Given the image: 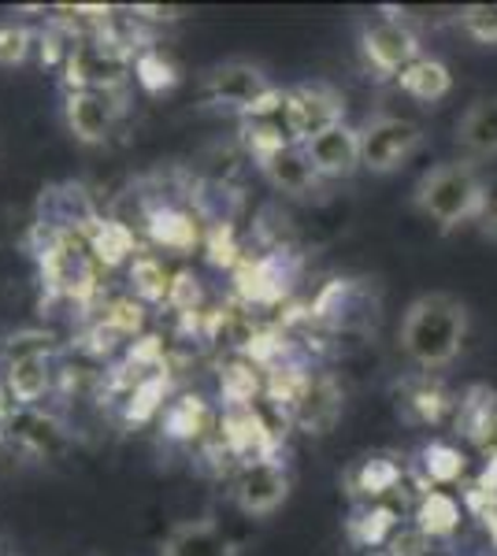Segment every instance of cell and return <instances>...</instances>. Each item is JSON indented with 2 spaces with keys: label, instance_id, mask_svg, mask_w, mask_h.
I'll return each mask as SVG.
<instances>
[{
  "label": "cell",
  "instance_id": "f1b7e54d",
  "mask_svg": "<svg viewBox=\"0 0 497 556\" xmlns=\"http://www.w3.org/2000/svg\"><path fill=\"white\" fill-rule=\"evenodd\" d=\"M423 471L435 486H446V482H457L464 475V453L449 442H431L423 450Z\"/></svg>",
  "mask_w": 497,
  "mask_h": 556
},
{
  "label": "cell",
  "instance_id": "cb8c5ba5",
  "mask_svg": "<svg viewBox=\"0 0 497 556\" xmlns=\"http://www.w3.org/2000/svg\"><path fill=\"white\" fill-rule=\"evenodd\" d=\"M134 83L146 89V93L160 97L178 86V67L171 64V56H164V49L146 45V49L134 56Z\"/></svg>",
  "mask_w": 497,
  "mask_h": 556
},
{
  "label": "cell",
  "instance_id": "d6986e66",
  "mask_svg": "<svg viewBox=\"0 0 497 556\" xmlns=\"http://www.w3.org/2000/svg\"><path fill=\"white\" fill-rule=\"evenodd\" d=\"M415 527L427 538H449L460 527V501L446 490H427L415 505Z\"/></svg>",
  "mask_w": 497,
  "mask_h": 556
},
{
  "label": "cell",
  "instance_id": "836d02e7",
  "mask_svg": "<svg viewBox=\"0 0 497 556\" xmlns=\"http://www.w3.org/2000/svg\"><path fill=\"white\" fill-rule=\"evenodd\" d=\"M431 549V538L420 531V527H397L394 538L386 542V553L390 556H427Z\"/></svg>",
  "mask_w": 497,
  "mask_h": 556
},
{
  "label": "cell",
  "instance_id": "74e56055",
  "mask_svg": "<svg viewBox=\"0 0 497 556\" xmlns=\"http://www.w3.org/2000/svg\"><path fill=\"white\" fill-rule=\"evenodd\" d=\"M0 556H4V553H0Z\"/></svg>",
  "mask_w": 497,
  "mask_h": 556
},
{
  "label": "cell",
  "instance_id": "f546056e",
  "mask_svg": "<svg viewBox=\"0 0 497 556\" xmlns=\"http://www.w3.org/2000/svg\"><path fill=\"white\" fill-rule=\"evenodd\" d=\"M34 49V34L23 23H0V67H20L26 64Z\"/></svg>",
  "mask_w": 497,
  "mask_h": 556
},
{
  "label": "cell",
  "instance_id": "484cf974",
  "mask_svg": "<svg viewBox=\"0 0 497 556\" xmlns=\"http://www.w3.org/2000/svg\"><path fill=\"white\" fill-rule=\"evenodd\" d=\"M164 556H227V545L212 523H186L167 538Z\"/></svg>",
  "mask_w": 497,
  "mask_h": 556
},
{
  "label": "cell",
  "instance_id": "52a82bcc",
  "mask_svg": "<svg viewBox=\"0 0 497 556\" xmlns=\"http://www.w3.org/2000/svg\"><path fill=\"white\" fill-rule=\"evenodd\" d=\"M286 493H290V479L275 460L246 464L234 482V501L246 516H271L286 501Z\"/></svg>",
  "mask_w": 497,
  "mask_h": 556
},
{
  "label": "cell",
  "instance_id": "4dcf8cb0",
  "mask_svg": "<svg viewBox=\"0 0 497 556\" xmlns=\"http://www.w3.org/2000/svg\"><path fill=\"white\" fill-rule=\"evenodd\" d=\"M104 323L112 330H120L123 338H134L141 327H146V304L138 298H115L104 308Z\"/></svg>",
  "mask_w": 497,
  "mask_h": 556
},
{
  "label": "cell",
  "instance_id": "30bf717a",
  "mask_svg": "<svg viewBox=\"0 0 497 556\" xmlns=\"http://www.w3.org/2000/svg\"><path fill=\"white\" fill-rule=\"evenodd\" d=\"M305 152H309L320 178H346L360 167V134L338 123V127L323 130L320 138H312Z\"/></svg>",
  "mask_w": 497,
  "mask_h": 556
},
{
  "label": "cell",
  "instance_id": "5b68a950",
  "mask_svg": "<svg viewBox=\"0 0 497 556\" xmlns=\"http://www.w3.org/2000/svg\"><path fill=\"white\" fill-rule=\"evenodd\" d=\"M220 442L227 445V453L238 456L241 464H264V460H275L278 430L268 424L264 412L257 405H238V408H223Z\"/></svg>",
  "mask_w": 497,
  "mask_h": 556
},
{
  "label": "cell",
  "instance_id": "ba28073f",
  "mask_svg": "<svg viewBox=\"0 0 497 556\" xmlns=\"http://www.w3.org/2000/svg\"><path fill=\"white\" fill-rule=\"evenodd\" d=\"M364 56L378 75H401L412 60H420V41L405 23L383 20L364 30Z\"/></svg>",
  "mask_w": 497,
  "mask_h": 556
},
{
  "label": "cell",
  "instance_id": "7c38bea8",
  "mask_svg": "<svg viewBox=\"0 0 497 556\" xmlns=\"http://www.w3.org/2000/svg\"><path fill=\"white\" fill-rule=\"evenodd\" d=\"M146 230L152 238V245L167 249V253H178L186 256L189 249L201 241V227H197V219L183 208H175V204H152L146 212Z\"/></svg>",
  "mask_w": 497,
  "mask_h": 556
},
{
  "label": "cell",
  "instance_id": "4fadbf2b",
  "mask_svg": "<svg viewBox=\"0 0 497 556\" xmlns=\"http://www.w3.org/2000/svg\"><path fill=\"white\" fill-rule=\"evenodd\" d=\"M83 238L97 260V267H120L138 256V238H134V230L123 219H94L83 230Z\"/></svg>",
  "mask_w": 497,
  "mask_h": 556
},
{
  "label": "cell",
  "instance_id": "e575fe53",
  "mask_svg": "<svg viewBox=\"0 0 497 556\" xmlns=\"http://www.w3.org/2000/svg\"><path fill=\"white\" fill-rule=\"evenodd\" d=\"M475 227L490 245H497V178H490V182L483 186V204H479Z\"/></svg>",
  "mask_w": 497,
  "mask_h": 556
},
{
  "label": "cell",
  "instance_id": "1f68e13d",
  "mask_svg": "<svg viewBox=\"0 0 497 556\" xmlns=\"http://www.w3.org/2000/svg\"><path fill=\"white\" fill-rule=\"evenodd\" d=\"M460 26L479 45H497V4H472L460 12Z\"/></svg>",
  "mask_w": 497,
  "mask_h": 556
},
{
  "label": "cell",
  "instance_id": "8d00e7d4",
  "mask_svg": "<svg viewBox=\"0 0 497 556\" xmlns=\"http://www.w3.org/2000/svg\"><path fill=\"white\" fill-rule=\"evenodd\" d=\"M486 527H490V538H494V542H497V513H494L490 519H486Z\"/></svg>",
  "mask_w": 497,
  "mask_h": 556
},
{
  "label": "cell",
  "instance_id": "d590c367",
  "mask_svg": "<svg viewBox=\"0 0 497 556\" xmlns=\"http://www.w3.org/2000/svg\"><path fill=\"white\" fill-rule=\"evenodd\" d=\"M138 12V20H152V23H171V20H178V8H152V4H141V8H134Z\"/></svg>",
  "mask_w": 497,
  "mask_h": 556
},
{
  "label": "cell",
  "instance_id": "d4e9b609",
  "mask_svg": "<svg viewBox=\"0 0 497 556\" xmlns=\"http://www.w3.org/2000/svg\"><path fill=\"white\" fill-rule=\"evenodd\" d=\"M241 146H246V152L252 156V164L264 167L290 146V138H286L278 119H246V127H241Z\"/></svg>",
  "mask_w": 497,
  "mask_h": 556
},
{
  "label": "cell",
  "instance_id": "9a60e30c",
  "mask_svg": "<svg viewBox=\"0 0 497 556\" xmlns=\"http://www.w3.org/2000/svg\"><path fill=\"white\" fill-rule=\"evenodd\" d=\"M457 141L475 160L497 156V101H475L457 123Z\"/></svg>",
  "mask_w": 497,
  "mask_h": 556
},
{
  "label": "cell",
  "instance_id": "4316f807",
  "mask_svg": "<svg viewBox=\"0 0 497 556\" xmlns=\"http://www.w3.org/2000/svg\"><path fill=\"white\" fill-rule=\"evenodd\" d=\"M131 290L141 304H160L171 293V275L164 271L157 256L138 253L131 260Z\"/></svg>",
  "mask_w": 497,
  "mask_h": 556
},
{
  "label": "cell",
  "instance_id": "2e32d148",
  "mask_svg": "<svg viewBox=\"0 0 497 556\" xmlns=\"http://www.w3.org/2000/svg\"><path fill=\"white\" fill-rule=\"evenodd\" d=\"M260 172L268 175V182L275 186L278 193H294V197L309 193L315 186V178H320L312 167V160H309V152H305V146H286L275 160H271V164L260 167Z\"/></svg>",
  "mask_w": 497,
  "mask_h": 556
},
{
  "label": "cell",
  "instance_id": "8fae6325",
  "mask_svg": "<svg viewBox=\"0 0 497 556\" xmlns=\"http://www.w3.org/2000/svg\"><path fill=\"white\" fill-rule=\"evenodd\" d=\"M294 424L305 430V434H327L334 424L341 419V390L331 375H312L305 393L294 405Z\"/></svg>",
  "mask_w": 497,
  "mask_h": 556
},
{
  "label": "cell",
  "instance_id": "d6a6232c",
  "mask_svg": "<svg viewBox=\"0 0 497 556\" xmlns=\"http://www.w3.org/2000/svg\"><path fill=\"white\" fill-rule=\"evenodd\" d=\"M167 308H175L178 316H197L201 312V282H197L194 271H178L171 278Z\"/></svg>",
  "mask_w": 497,
  "mask_h": 556
},
{
  "label": "cell",
  "instance_id": "3957f363",
  "mask_svg": "<svg viewBox=\"0 0 497 556\" xmlns=\"http://www.w3.org/2000/svg\"><path fill=\"white\" fill-rule=\"evenodd\" d=\"M341 115H346V101H341L338 89H331L323 83H305L283 97L278 123H283L290 146H309L323 130L338 127Z\"/></svg>",
  "mask_w": 497,
  "mask_h": 556
},
{
  "label": "cell",
  "instance_id": "603a6c76",
  "mask_svg": "<svg viewBox=\"0 0 497 556\" xmlns=\"http://www.w3.org/2000/svg\"><path fill=\"white\" fill-rule=\"evenodd\" d=\"M397 531V513L386 505H364L360 513H352L349 519V538L364 549H378L386 545Z\"/></svg>",
  "mask_w": 497,
  "mask_h": 556
},
{
  "label": "cell",
  "instance_id": "e0dca14e",
  "mask_svg": "<svg viewBox=\"0 0 497 556\" xmlns=\"http://www.w3.org/2000/svg\"><path fill=\"white\" fill-rule=\"evenodd\" d=\"M397 86H401L412 101L435 104V101H442V97L449 93V89H453V75H449V67L442 64V60L420 56V60H412L401 75H397Z\"/></svg>",
  "mask_w": 497,
  "mask_h": 556
},
{
  "label": "cell",
  "instance_id": "7a4b0ae2",
  "mask_svg": "<svg viewBox=\"0 0 497 556\" xmlns=\"http://www.w3.org/2000/svg\"><path fill=\"white\" fill-rule=\"evenodd\" d=\"M483 178L475 164H438L415 182V208L427 219H435L442 230L457 227L464 219H475L483 204Z\"/></svg>",
  "mask_w": 497,
  "mask_h": 556
},
{
  "label": "cell",
  "instance_id": "7402d4cb",
  "mask_svg": "<svg viewBox=\"0 0 497 556\" xmlns=\"http://www.w3.org/2000/svg\"><path fill=\"white\" fill-rule=\"evenodd\" d=\"M264 390V379H260L257 364L252 361H234L227 367H220V397L223 408H238V405H252Z\"/></svg>",
  "mask_w": 497,
  "mask_h": 556
},
{
  "label": "cell",
  "instance_id": "277c9868",
  "mask_svg": "<svg viewBox=\"0 0 497 556\" xmlns=\"http://www.w3.org/2000/svg\"><path fill=\"white\" fill-rule=\"evenodd\" d=\"M420 146H423V130L412 119L383 115V119H372L360 130V164L375 175L401 172Z\"/></svg>",
  "mask_w": 497,
  "mask_h": 556
},
{
  "label": "cell",
  "instance_id": "6da1fadb",
  "mask_svg": "<svg viewBox=\"0 0 497 556\" xmlns=\"http://www.w3.org/2000/svg\"><path fill=\"white\" fill-rule=\"evenodd\" d=\"M468 334V308L453 293H423L401 319V349L420 367H446L460 353Z\"/></svg>",
  "mask_w": 497,
  "mask_h": 556
},
{
  "label": "cell",
  "instance_id": "5bb4252c",
  "mask_svg": "<svg viewBox=\"0 0 497 556\" xmlns=\"http://www.w3.org/2000/svg\"><path fill=\"white\" fill-rule=\"evenodd\" d=\"M208 424H212V412L197 393H183V397L167 401V408L160 412V434L167 442H194V438L204 434Z\"/></svg>",
  "mask_w": 497,
  "mask_h": 556
},
{
  "label": "cell",
  "instance_id": "9c48e42d",
  "mask_svg": "<svg viewBox=\"0 0 497 556\" xmlns=\"http://www.w3.org/2000/svg\"><path fill=\"white\" fill-rule=\"evenodd\" d=\"M63 119H67V130L75 134V141H83V146H101V141H108L112 123H115L112 93H97V89L67 93V101H63Z\"/></svg>",
  "mask_w": 497,
  "mask_h": 556
},
{
  "label": "cell",
  "instance_id": "8992f818",
  "mask_svg": "<svg viewBox=\"0 0 497 556\" xmlns=\"http://www.w3.org/2000/svg\"><path fill=\"white\" fill-rule=\"evenodd\" d=\"M290 290V271H286V253L246 256L234 267V293L241 304H278Z\"/></svg>",
  "mask_w": 497,
  "mask_h": 556
},
{
  "label": "cell",
  "instance_id": "44dd1931",
  "mask_svg": "<svg viewBox=\"0 0 497 556\" xmlns=\"http://www.w3.org/2000/svg\"><path fill=\"white\" fill-rule=\"evenodd\" d=\"M349 486L352 493H364V497H383L401 486V468L390 460V456H364V460L352 468L349 475Z\"/></svg>",
  "mask_w": 497,
  "mask_h": 556
},
{
  "label": "cell",
  "instance_id": "83f0119b",
  "mask_svg": "<svg viewBox=\"0 0 497 556\" xmlns=\"http://www.w3.org/2000/svg\"><path fill=\"white\" fill-rule=\"evenodd\" d=\"M204 260L212 267H227V271H234L246 260L238 245V235H234V223H212L204 230Z\"/></svg>",
  "mask_w": 497,
  "mask_h": 556
},
{
  "label": "cell",
  "instance_id": "ac0fdd59",
  "mask_svg": "<svg viewBox=\"0 0 497 556\" xmlns=\"http://www.w3.org/2000/svg\"><path fill=\"white\" fill-rule=\"evenodd\" d=\"M8 393H12L15 405H38L49 393L52 371H49V356H15L8 364Z\"/></svg>",
  "mask_w": 497,
  "mask_h": 556
},
{
  "label": "cell",
  "instance_id": "ffe728a7",
  "mask_svg": "<svg viewBox=\"0 0 497 556\" xmlns=\"http://www.w3.org/2000/svg\"><path fill=\"white\" fill-rule=\"evenodd\" d=\"M171 390V375L167 371H152L146 375L138 386H134L131 393L123 397V419L126 424H149V419H157L160 412H164V397Z\"/></svg>",
  "mask_w": 497,
  "mask_h": 556
}]
</instances>
